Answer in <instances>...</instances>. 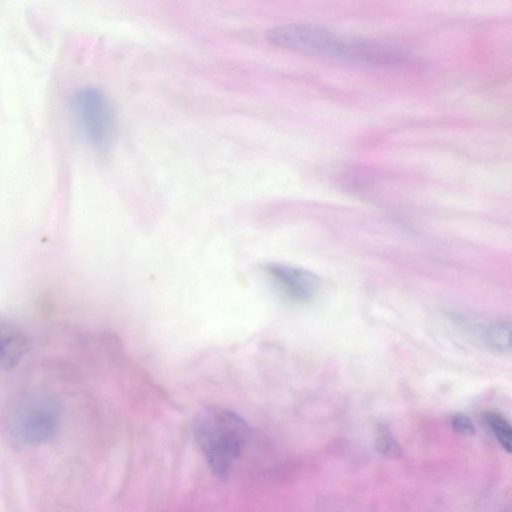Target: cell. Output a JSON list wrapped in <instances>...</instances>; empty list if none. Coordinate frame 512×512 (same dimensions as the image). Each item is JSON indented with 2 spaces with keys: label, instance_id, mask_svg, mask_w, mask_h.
<instances>
[{
  "label": "cell",
  "instance_id": "1",
  "mask_svg": "<svg viewBox=\"0 0 512 512\" xmlns=\"http://www.w3.org/2000/svg\"><path fill=\"white\" fill-rule=\"evenodd\" d=\"M192 433L211 472L224 479L247 444L250 427L229 409L206 407L194 416Z\"/></svg>",
  "mask_w": 512,
  "mask_h": 512
},
{
  "label": "cell",
  "instance_id": "2",
  "mask_svg": "<svg viewBox=\"0 0 512 512\" xmlns=\"http://www.w3.org/2000/svg\"><path fill=\"white\" fill-rule=\"evenodd\" d=\"M68 113L73 130L91 150L103 153L113 145L116 119L112 104L97 87L76 89L68 102Z\"/></svg>",
  "mask_w": 512,
  "mask_h": 512
},
{
  "label": "cell",
  "instance_id": "3",
  "mask_svg": "<svg viewBox=\"0 0 512 512\" xmlns=\"http://www.w3.org/2000/svg\"><path fill=\"white\" fill-rule=\"evenodd\" d=\"M61 410L53 396L32 392L19 397L10 407L7 428L11 437L25 445L49 441L57 432Z\"/></svg>",
  "mask_w": 512,
  "mask_h": 512
},
{
  "label": "cell",
  "instance_id": "4",
  "mask_svg": "<svg viewBox=\"0 0 512 512\" xmlns=\"http://www.w3.org/2000/svg\"><path fill=\"white\" fill-rule=\"evenodd\" d=\"M267 39L285 49L345 60L349 38L322 26L293 23L270 29Z\"/></svg>",
  "mask_w": 512,
  "mask_h": 512
},
{
  "label": "cell",
  "instance_id": "5",
  "mask_svg": "<svg viewBox=\"0 0 512 512\" xmlns=\"http://www.w3.org/2000/svg\"><path fill=\"white\" fill-rule=\"evenodd\" d=\"M264 270L276 288L292 300L309 301L318 291V277L306 269L283 263H269Z\"/></svg>",
  "mask_w": 512,
  "mask_h": 512
},
{
  "label": "cell",
  "instance_id": "6",
  "mask_svg": "<svg viewBox=\"0 0 512 512\" xmlns=\"http://www.w3.org/2000/svg\"><path fill=\"white\" fill-rule=\"evenodd\" d=\"M27 347L23 331L0 315V374L16 367L25 355Z\"/></svg>",
  "mask_w": 512,
  "mask_h": 512
},
{
  "label": "cell",
  "instance_id": "7",
  "mask_svg": "<svg viewBox=\"0 0 512 512\" xmlns=\"http://www.w3.org/2000/svg\"><path fill=\"white\" fill-rule=\"evenodd\" d=\"M511 325L509 321H498L485 331V341L488 345L500 352L511 350L510 343Z\"/></svg>",
  "mask_w": 512,
  "mask_h": 512
},
{
  "label": "cell",
  "instance_id": "8",
  "mask_svg": "<svg viewBox=\"0 0 512 512\" xmlns=\"http://www.w3.org/2000/svg\"><path fill=\"white\" fill-rule=\"evenodd\" d=\"M484 419L500 445L510 453L512 450V430L508 421L496 412H487Z\"/></svg>",
  "mask_w": 512,
  "mask_h": 512
},
{
  "label": "cell",
  "instance_id": "9",
  "mask_svg": "<svg viewBox=\"0 0 512 512\" xmlns=\"http://www.w3.org/2000/svg\"><path fill=\"white\" fill-rule=\"evenodd\" d=\"M376 446L378 451L388 458H398L402 454L400 445L387 433H383L377 438Z\"/></svg>",
  "mask_w": 512,
  "mask_h": 512
},
{
  "label": "cell",
  "instance_id": "10",
  "mask_svg": "<svg viewBox=\"0 0 512 512\" xmlns=\"http://www.w3.org/2000/svg\"><path fill=\"white\" fill-rule=\"evenodd\" d=\"M451 425L453 430L461 435L469 436L475 433V426L472 420L464 414H455L452 417Z\"/></svg>",
  "mask_w": 512,
  "mask_h": 512
}]
</instances>
